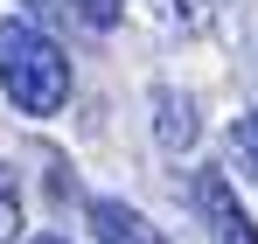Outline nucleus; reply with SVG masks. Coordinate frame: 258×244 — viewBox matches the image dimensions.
<instances>
[{"label":"nucleus","instance_id":"423d86ee","mask_svg":"<svg viewBox=\"0 0 258 244\" xmlns=\"http://www.w3.org/2000/svg\"><path fill=\"white\" fill-rule=\"evenodd\" d=\"M154 7H161V21H168V28H188V35H196V28H210V14H216V0H154Z\"/></svg>","mask_w":258,"mask_h":244},{"label":"nucleus","instance_id":"6e6552de","mask_svg":"<svg viewBox=\"0 0 258 244\" xmlns=\"http://www.w3.org/2000/svg\"><path fill=\"white\" fill-rule=\"evenodd\" d=\"M35 244H70V237H35Z\"/></svg>","mask_w":258,"mask_h":244},{"label":"nucleus","instance_id":"7ed1b4c3","mask_svg":"<svg viewBox=\"0 0 258 244\" xmlns=\"http://www.w3.org/2000/svg\"><path fill=\"white\" fill-rule=\"evenodd\" d=\"M91 230H98V244H168L133 203H119V196H98V203H91Z\"/></svg>","mask_w":258,"mask_h":244},{"label":"nucleus","instance_id":"20e7f679","mask_svg":"<svg viewBox=\"0 0 258 244\" xmlns=\"http://www.w3.org/2000/svg\"><path fill=\"white\" fill-rule=\"evenodd\" d=\"M154 112H161V147H168V154L196 147V105H188L181 91H161V98H154Z\"/></svg>","mask_w":258,"mask_h":244},{"label":"nucleus","instance_id":"39448f33","mask_svg":"<svg viewBox=\"0 0 258 244\" xmlns=\"http://www.w3.org/2000/svg\"><path fill=\"white\" fill-rule=\"evenodd\" d=\"M230 167L244 181H258V112H244V119L230 126Z\"/></svg>","mask_w":258,"mask_h":244},{"label":"nucleus","instance_id":"f257e3e1","mask_svg":"<svg viewBox=\"0 0 258 244\" xmlns=\"http://www.w3.org/2000/svg\"><path fill=\"white\" fill-rule=\"evenodd\" d=\"M0 91L14 98V112L49 119L70 98V56L56 49V35H42L35 21H0Z\"/></svg>","mask_w":258,"mask_h":244},{"label":"nucleus","instance_id":"0eeeda50","mask_svg":"<svg viewBox=\"0 0 258 244\" xmlns=\"http://www.w3.org/2000/svg\"><path fill=\"white\" fill-rule=\"evenodd\" d=\"M21 237V189H14V167H0V244Z\"/></svg>","mask_w":258,"mask_h":244},{"label":"nucleus","instance_id":"f03ea898","mask_svg":"<svg viewBox=\"0 0 258 244\" xmlns=\"http://www.w3.org/2000/svg\"><path fill=\"white\" fill-rule=\"evenodd\" d=\"M188 209H196V223L210 230V244H258V223L244 216L237 189H230L216 167H196V174H188Z\"/></svg>","mask_w":258,"mask_h":244}]
</instances>
